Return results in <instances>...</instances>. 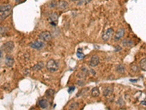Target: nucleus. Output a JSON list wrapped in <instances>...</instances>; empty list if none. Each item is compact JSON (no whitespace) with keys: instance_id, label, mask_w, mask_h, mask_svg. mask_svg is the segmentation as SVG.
Wrapping results in <instances>:
<instances>
[{"instance_id":"18","label":"nucleus","mask_w":146,"mask_h":110,"mask_svg":"<svg viewBox=\"0 0 146 110\" xmlns=\"http://www.w3.org/2000/svg\"><path fill=\"white\" fill-rule=\"evenodd\" d=\"M116 70L118 73H123L124 71H125V67L123 65H118L117 67H116Z\"/></svg>"},{"instance_id":"25","label":"nucleus","mask_w":146,"mask_h":110,"mask_svg":"<svg viewBox=\"0 0 146 110\" xmlns=\"http://www.w3.org/2000/svg\"><path fill=\"white\" fill-rule=\"evenodd\" d=\"M91 0H83V2L85 3V4H88Z\"/></svg>"},{"instance_id":"15","label":"nucleus","mask_w":146,"mask_h":110,"mask_svg":"<svg viewBox=\"0 0 146 110\" xmlns=\"http://www.w3.org/2000/svg\"><path fill=\"white\" fill-rule=\"evenodd\" d=\"M43 67H44L43 62H39L38 63H37V64L32 68V70H41Z\"/></svg>"},{"instance_id":"4","label":"nucleus","mask_w":146,"mask_h":110,"mask_svg":"<svg viewBox=\"0 0 146 110\" xmlns=\"http://www.w3.org/2000/svg\"><path fill=\"white\" fill-rule=\"evenodd\" d=\"M114 34V30L112 29V28H110L108 29H107L106 31L103 33L102 38V40L104 41H107L108 40H110L111 38V37Z\"/></svg>"},{"instance_id":"19","label":"nucleus","mask_w":146,"mask_h":110,"mask_svg":"<svg viewBox=\"0 0 146 110\" xmlns=\"http://www.w3.org/2000/svg\"><path fill=\"white\" fill-rule=\"evenodd\" d=\"M54 93H55V92H54V90H52V89H49V90H48L46 91V93H45V96H46L49 97V98H51V97L53 96Z\"/></svg>"},{"instance_id":"26","label":"nucleus","mask_w":146,"mask_h":110,"mask_svg":"<svg viewBox=\"0 0 146 110\" xmlns=\"http://www.w3.org/2000/svg\"><path fill=\"white\" fill-rule=\"evenodd\" d=\"M71 1H78V0H71Z\"/></svg>"},{"instance_id":"20","label":"nucleus","mask_w":146,"mask_h":110,"mask_svg":"<svg viewBox=\"0 0 146 110\" xmlns=\"http://www.w3.org/2000/svg\"><path fill=\"white\" fill-rule=\"evenodd\" d=\"M77 56L79 58V59H83L85 57V55L83 53V51H82V49H78V52H77Z\"/></svg>"},{"instance_id":"14","label":"nucleus","mask_w":146,"mask_h":110,"mask_svg":"<svg viewBox=\"0 0 146 110\" xmlns=\"http://www.w3.org/2000/svg\"><path fill=\"white\" fill-rule=\"evenodd\" d=\"M91 96L93 97H98L99 96L100 92H99V90L98 87H93L91 91Z\"/></svg>"},{"instance_id":"2","label":"nucleus","mask_w":146,"mask_h":110,"mask_svg":"<svg viewBox=\"0 0 146 110\" xmlns=\"http://www.w3.org/2000/svg\"><path fill=\"white\" fill-rule=\"evenodd\" d=\"M46 68L50 72H56L58 69V65L54 59H50L46 63Z\"/></svg>"},{"instance_id":"24","label":"nucleus","mask_w":146,"mask_h":110,"mask_svg":"<svg viewBox=\"0 0 146 110\" xmlns=\"http://www.w3.org/2000/svg\"><path fill=\"white\" fill-rule=\"evenodd\" d=\"M26 0H15V1L17 2V3H19V4H21V3H22V2H24Z\"/></svg>"},{"instance_id":"7","label":"nucleus","mask_w":146,"mask_h":110,"mask_svg":"<svg viewBox=\"0 0 146 110\" xmlns=\"http://www.w3.org/2000/svg\"><path fill=\"white\" fill-rule=\"evenodd\" d=\"M124 33H125V30H124L123 28H120V29H119L116 32V33L115 34V35H114V39H115V41H119L120 38H123V36L124 35Z\"/></svg>"},{"instance_id":"1","label":"nucleus","mask_w":146,"mask_h":110,"mask_svg":"<svg viewBox=\"0 0 146 110\" xmlns=\"http://www.w3.org/2000/svg\"><path fill=\"white\" fill-rule=\"evenodd\" d=\"M11 12H12V6L10 4L1 5V7H0V19H1V21H2L6 18L10 16Z\"/></svg>"},{"instance_id":"22","label":"nucleus","mask_w":146,"mask_h":110,"mask_svg":"<svg viewBox=\"0 0 146 110\" xmlns=\"http://www.w3.org/2000/svg\"><path fill=\"white\" fill-rule=\"evenodd\" d=\"M139 68H138V66L137 65H134L132 66V70L133 71H134V72H137V71H138L139 70Z\"/></svg>"},{"instance_id":"16","label":"nucleus","mask_w":146,"mask_h":110,"mask_svg":"<svg viewBox=\"0 0 146 110\" xmlns=\"http://www.w3.org/2000/svg\"><path fill=\"white\" fill-rule=\"evenodd\" d=\"M140 68L142 69V70L146 71V58L143 59L140 62Z\"/></svg>"},{"instance_id":"5","label":"nucleus","mask_w":146,"mask_h":110,"mask_svg":"<svg viewBox=\"0 0 146 110\" xmlns=\"http://www.w3.org/2000/svg\"><path fill=\"white\" fill-rule=\"evenodd\" d=\"M29 46L31 47L32 49L40 50L45 46V43L42 41H35L29 43Z\"/></svg>"},{"instance_id":"23","label":"nucleus","mask_w":146,"mask_h":110,"mask_svg":"<svg viewBox=\"0 0 146 110\" xmlns=\"http://www.w3.org/2000/svg\"><path fill=\"white\" fill-rule=\"evenodd\" d=\"M75 86H72V87H70L69 88V90H68V92H69V93H72V92L75 90Z\"/></svg>"},{"instance_id":"10","label":"nucleus","mask_w":146,"mask_h":110,"mask_svg":"<svg viewBox=\"0 0 146 110\" xmlns=\"http://www.w3.org/2000/svg\"><path fill=\"white\" fill-rule=\"evenodd\" d=\"M5 65L7 66V67H12L13 65L14 64V59L13 57L10 55H7L6 57H5Z\"/></svg>"},{"instance_id":"6","label":"nucleus","mask_w":146,"mask_h":110,"mask_svg":"<svg viewBox=\"0 0 146 110\" xmlns=\"http://www.w3.org/2000/svg\"><path fill=\"white\" fill-rule=\"evenodd\" d=\"M14 43L12 41H8L5 43L3 46V49L7 52V53H10L13 52L14 49Z\"/></svg>"},{"instance_id":"21","label":"nucleus","mask_w":146,"mask_h":110,"mask_svg":"<svg viewBox=\"0 0 146 110\" xmlns=\"http://www.w3.org/2000/svg\"><path fill=\"white\" fill-rule=\"evenodd\" d=\"M75 104H76V103H74V104H72L70 105V107H69V109H70V110H72V109H73V110H75V109H76V108L78 107V104H76V105H75Z\"/></svg>"},{"instance_id":"12","label":"nucleus","mask_w":146,"mask_h":110,"mask_svg":"<svg viewBox=\"0 0 146 110\" xmlns=\"http://www.w3.org/2000/svg\"><path fill=\"white\" fill-rule=\"evenodd\" d=\"M68 7V4L65 1H60L58 4V7L60 10H65Z\"/></svg>"},{"instance_id":"17","label":"nucleus","mask_w":146,"mask_h":110,"mask_svg":"<svg viewBox=\"0 0 146 110\" xmlns=\"http://www.w3.org/2000/svg\"><path fill=\"white\" fill-rule=\"evenodd\" d=\"M112 93H113V88L109 87H107V88L105 89L103 94H104L105 96H110Z\"/></svg>"},{"instance_id":"3","label":"nucleus","mask_w":146,"mask_h":110,"mask_svg":"<svg viewBox=\"0 0 146 110\" xmlns=\"http://www.w3.org/2000/svg\"><path fill=\"white\" fill-rule=\"evenodd\" d=\"M39 38H40L41 41H42L48 42L51 40L52 35H51V34L50 32L45 31V32H41L40 35H39Z\"/></svg>"},{"instance_id":"11","label":"nucleus","mask_w":146,"mask_h":110,"mask_svg":"<svg viewBox=\"0 0 146 110\" xmlns=\"http://www.w3.org/2000/svg\"><path fill=\"white\" fill-rule=\"evenodd\" d=\"M39 106L41 109H46L48 107V101L46 99H41L39 101Z\"/></svg>"},{"instance_id":"8","label":"nucleus","mask_w":146,"mask_h":110,"mask_svg":"<svg viewBox=\"0 0 146 110\" xmlns=\"http://www.w3.org/2000/svg\"><path fill=\"white\" fill-rule=\"evenodd\" d=\"M49 19L51 21V24L52 25L56 26V24H57L58 19V14L56 13H52L49 16Z\"/></svg>"},{"instance_id":"13","label":"nucleus","mask_w":146,"mask_h":110,"mask_svg":"<svg viewBox=\"0 0 146 110\" xmlns=\"http://www.w3.org/2000/svg\"><path fill=\"white\" fill-rule=\"evenodd\" d=\"M134 44V41L129 39H125L122 41V45H123L124 46H132Z\"/></svg>"},{"instance_id":"9","label":"nucleus","mask_w":146,"mask_h":110,"mask_svg":"<svg viewBox=\"0 0 146 110\" xmlns=\"http://www.w3.org/2000/svg\"><path fill=\"white\" fill-rule=\"evenodd\" d=\"M99 58L97 55H93L92 56L91 60H90V65L91 67H96L99 65Z\"/></svg>"}]
</instances>
